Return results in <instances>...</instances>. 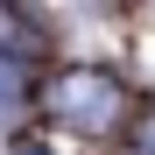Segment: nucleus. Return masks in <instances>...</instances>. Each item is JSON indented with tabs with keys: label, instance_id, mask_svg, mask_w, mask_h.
Listing matches in <instances>:
<instances>
[{
	"label": "nucleus",
	"instance_id": "obj_1",
	"mask_svg": "<svg viewBox=\"0 0 155 155\" xmlns=\"http://www.w3.org/2000/svg\"><path fill=\"white\" fill-rule=\"evenodd\" d=\"M42 106H49L57 127H71V134H113L127 120V85L113 71H99V64H71V71L49 78Z\"/></svg>",
	"mask_w": 155,
	"mask_h": 155
},
{
	"label": "nucleus",
	"instance_id": "obj_2",
	"mask_svg": "<svg viewBox=\"0 0 155 155\" xmlns=\"http://www.w3.org/2000/svg\"><path fill=\"white\" fill-rule=\"evenodd\" d=\"M21 106V64H14V49H0V113H14Z\"/></svg>",
	"mask_w": 155,
	"mask_h": 155
}]
</instances>
